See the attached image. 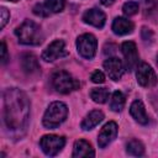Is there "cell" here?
Listing matches in <instances>:
<instances>
[{
  "label": "cell",
  "instance_id": "6da1fadb",
  "mask_svg": "<svg viewBox=\"0 0 158 158\" xmlns=\"http://www.w3.org/2000/svg\"><path fill=\"white\" fill-rule=\"evenodd\" d=\"M4 121L10 131H25L30 118V100L27 95L17 88L4 90Z\"/></svg>",
  "mask_w": 158,
  "mask_h": 158
},
{
  "label": "cell",
  "instance_id": "7a4b0ae2",
  "mask_svg": "<svg viewBox=\"0 0 158 158\" xmlns=\"http://www.w3.org/2000/svg\"><path fill=\"white\" fill-rule=\"evenodd\" d=\"M15 35L19 42L26 46H38L43 41V33L41 27L32 20H25L16 30Z\"/></svg>",
  "mask_w": 158,
  "mask_h": 158
},
{
  "label": "cell",
  "instance_id": "3957f363",
  "mask_svg": "<svg viewBox=\"0 0 158 158\" xmlns=\"http://www.w3.org/2000/svg\"><path fill=\"white\" fill-rule=\"evenodd\" d=\"M68 116V107L62 101H53L43 115V126L46 128L58 127Z\"/></svg>",
  "mask_w": 158,
  "mask_h": 158
},
{
  "label": "cell",
  "instance_id": "277c9868",
  "mask_svg": "<svg viewBox=\"0 0 158 158\" xmlns=\"http://www.w3.org/2000/svg\"><path fill=\"white\" fill-rule=\"evenodd\" d=\"M52 86L56 91L60 94H69L77 89H79L80 83L72 74L65 70H57L51 77Z\"/></svg>",
  "mask_w": 158,
  "mask_h": 158
},
{
  "label": "cell",
  "instance_id": "5b68a950",
  "mask_svg": "<svg viewBox=\"0 0 158 158\" xmlns=\"http://www.w3.org/2000/svg\"><path fill=\"white\" fill-rule=\"evenodd\" d=\"M98 48V41L95 36L91 33H84L77 38V49L78 53L85 58V59H91L94 58Z\"/></svg>",
  "mask_w": 158,
  "mask_h": 158
},
{
  "label": "cell",
  "instance_id": "8992f818",
  "mask_svg": "<svg viewBox=\"0 0 158 158\" xmlns=\"http://www.w3.org/2000/svg\"><path fill=\"white\" fill-rule=\"evenodd\" d=\"M64 144H65V138L57 135H46L40 141L41 149L48 157H54L56 154H58L64 147Z\"/></svg>",
  "mask_w": 158,
  "mask_h": 158
},
{
  "label": "cell",
  "instance_id": "52a82bcc",
  "mask_svg": "<svg viewBox=\"0 0 158 158\" xmlns=\"http://www.w3.org/2000/svg\"><path fill=\"white\" fill-rule=\"evenodd\" d=\"M136 78H137V83L143 88H151V86L156 85L158 81L154 70L147 63H141L137 67Z\"/></svg>",
  "mask_w": 158,
  "mask_h": 158
},
{
  "label": "cell",
  "instance_id": "ba28073f",
  "mask_svg": "<svg viewBox=\"0 0 158 158\" xmlns=\"http://www.w3.org/2000/svg\"><path fill=\"white\" fill-rule=\"evenodd\" d=\"M121 51L122 54L125 57V64H126V69L127 70H132L137 67L138 64V52H137V47L136 43L132 41H126L121 44Z\"/></svg>",
  "mask_w": 158,
  "mask_h": 158
},
{
  "label": "cell",
  "instance_id": "9c48e42d",
  "mask_svg": "<svg viewBox=\"0 0 158 158\" xmlns=\"http://www.w3.org/2000/svg\"><path fill=\"white\" fill-rule=\"evenodd\" d=\"M67 49H65V43L62 40H56L53 41L43 52H42V59L46 62H53L58 58H62L67 56Z\"/></svg>",
  "mask_w": 158,
  "mask_h": 158
},
{
  "label": "cell",
  "instance_id": "30bf717a",
  "mask_svg": "<svg viewBox=\"0 0 158 158\" xmlns=\"http://www.w3.org/2000/svg\"><path fill=\"white\" fill-rule=\"evenodd\" d=\"M117 135V123L114 121L107 122L99 132L98 136V144L100 148H105L106 146H109Z\"/></svg>",
  "mask_w": 158,
  "mask_h": 158
},
{
  "label": "cell",
  "instance_id": "8fae6325",
  "mask_svg": "<svg viewBox=\"0 0 158 158\" xmlns=\"http://www.w3.org/2000/svg\"><path fill=\"white\" fill-rule=\"evenodd\" d=\"M104 69L106 70L109 78L112 79V80L121 79V77H122V74L125 72L123 63L121 62V59H118L116 57H111V58L106 59L104 62Z\"/></svg>",
  "mask_w": 158,
  "mask_h": 158
},
{
  "label": "cell",
  "instance_id": "7c38bea8",
  "mask_svg": "<svg viewBox=\"0 0 158 158\" xmlns=\"http://www.w3.org/2000/svg\"><path fill=\"white\" fill-rule=\"evenodd\" d=\"M83 21L88 25H91L96 28H102L106 22V15L100 9H90L84 12Z\"/></svg>",
  "mask_w": 158,
  "mask_h": 158
},
{
  "label": "cell",
  "instance_id": "4fadbf2b",
  "mask_svg": "<svg viewBox=\"0 0 158 158\" xmlns=\"http://www.w3.org/2000/svg\"><path fill=\"white\" fill-rule=\"evenodd\" d=\"M21 68L28 75L38 74L40 73V64H38L36 56H33L32 53H23L21 56Z\"/></svg>",
  "mask_w": 158,
  "mask_h": 158
},
{
  "label": "cell",
  "instance_id": "5bb4252c",
  "mask_svg": "<svg viewBox=\"0 0 158 158\" xmlns=\"http://www.w3.org/2000/svg\"><path fill=\"white\" fill-rule=\"evenodd\" d=\"M130 114L135 118V121H137L141 125H147L148 121H149L148 115H147L146 109H144V105H143V102L141 100H135L131 104V106H130Z\"/></svg>",
  "mask_w": 158,
  "mask_h": 158
},
{
  "label": "cell",
  "instance_id": "9a60e30c",
  "mask_svg": "<svg viewBox=\"0 0 158 158\" xmlns=\"http://www.w3.org/2000/svg\"><path fill=\"white\" fill-rule=\"evenodd\" d=\"M74 158H84V157H94L95 152L91 144L85 139H78L74 142L73 154Z\"/></svg>",
  "mask_w": 158,
  "mask_h": 158
},
{
  "label": "cell",
  "instance_id": "2e32d148",
  "mask_svg": "<svg viewBox=\"0 0 158 158\" xmlns=\"http://www.w3.org/2000/svg\"><path fill=\"white\" fill-rule=\"evenodd\" d=\"M133 23L125 17H116L112 22V31L115 35L125 36L133 31Z\"/></svg>",
  "mask_w": 158,
  "mask_h": 158
},
{
  "label": "cell",
  "instance_id": "e0dca14e",
  "mask_svg": "<svg viewBox=\"0 0 158 158\" xmlns=\"http://www.w3.org/2000/svg\"><path fill=\"white\" fill-rule=\"evenodd\" d=\"M102 120H104V112L101 110H93L85 116V118L81 121L80 126L84 131H89V130L94 128L96 125H99Z\"/></svg>",
  "mask_w": 158,
  "mask_h": 158
},
{
  "label": "cell",
  "instance_id": "ac0fdd59",
  "mask_svg": "<svg viewBox=\"0 0 158 158\" xmlns=\"http://www.w3.org/2000/svg\"><path fill=\"white\" fill-rule=\"evenodd\" d=\"M123 106H125V95L118 90L114 91L110 99V109L115 112H120L123 109Z\"/></svg>",
  "mask_w": 158,
  "mask_h": 158
},
{
  "label": "cell",
  "instance_id": "d6986e66",
  "mask_svg": "<svg viewBox=\"0 0 158 158\" xmlns=\"http://www.w3.org/2000/svg\"><path fill=\"white\" fill-rule=\"evenodd\" d=\"M126 152L130 156L142 157L144 154V147L138 139H131V141H128V143L126 146Z\"/></svg>",
  "mask_w": 158,
  "mask_h": 158
},
{
  "label": "cell",
  "instance_id": "ffe728a7",
  "mask_svg": "<svg viewBox=\"0 0 158 158\" xmlns=\"http://www.w3.org/2000/svg\"><path fill=\"white\" fill-rule=\"evenodd\" d=\"M90 98L94 102L98 104H105L109 99V91L106 88H94L90 91Z\"/></svg>",
  "mask_w": 158,
  "mask_h": 158
},
{
  "label": "cell",
  "instance_id": "44dd1931",
  "mask_svg": "<svg viewBox=\"0 0 158 158\" xmlns=\"http://www.w3.org/2000/svg\"><path fill=\"white\" fill-rule=\"evenodd\" d=\"M43 4L51 14L60 12L64 9V5H65L64 0H46Z\"/></svg>",
  "mask_w": 158,
  "mask_h": 158
},
{
  "label": "cell",
  "instance_id": "7402d4cb",
  "mask_svg": "<svg viewBox=\"0 0 158 158\" xmlns=\"http://www.w3.org/2000/svg\"><path fill=\"white\" fill-rule=\"evenodd\" d=\"M138 10H139V6L136 1H127L122 6V11L126 16H133L138 12Z\"/></svg>",
  "mask_w": 158,
  "mask_h": 158
},
{
  "label": "cell",
  "instance_id": "603a6c76",
  "mask_svg": "<svg viewBox=\"0 0 158 158\" xmlns=\"http://www.w3.org/2000/svg\"><path fill=\"white\" fill-rule=\"evenodd\" d=\"M144 14L146 16H152L153 14H158V4L157 0H144Z\"/></svg>",
  "mask_w": 158,
  "mask_h": 158
},
{
  "label": "cell",
  "instance_id": "cb8c5ba5",
  "mask_svg": "<svg viewBox=\"0 0 158 158\" xmlns=\"http://www.w3.org/2000/svg\"><path fill=\"white\" fill-rule=\"evenodd\" d=\"M33 14L37 15V16H41V17H46V16H49L51 12L47 10V7L44 6V4H37L33 6Z\"/></svg>",
  "mask_w": 158,
  "mask_h": 158
},
{
  "label": "cell",
  "instance_id": "d4e9b609",
  "mask_svg": "<svg viewBox=\"0 0 158 158\" xmlns=\"http://www.w3.org/2000/svg\"><path fill=\"white\" fill-rule=\"evenodd\" d=\"M90 79H91V81L95 83V84H101V83L105 81V75H104V73H102L101 70H95V72L91 73Z\"/></svg>",
  "mask_w": 158,
  "mask_h": 158
},
{
  "label": "cell",
  "instance_id": "484cf974",
  "mask_svg": "<svg viewBox=\"0 0 158 158\" xmlns=\"http://www.w3.org/2000/svg\"><path fill=\"white\" fill-rule=\"evenodd\" d=\"M0 16H1V23H0V28H4L5 25L7 23V21L10 20V12L7 11L6 7H1L0 9Z\"/></svg>",
  "mask_w": 158,
  "mask_h": 158
},
{
  "label": "cell",
  "instance_id": "4316f807",
  "mask_svg": "<svg viewBox=\"0 0 158 158\" xmlns=\"http://www.w3.org/2000/svg\"><path fill=\"white\" fill-rule=\"evenodd\" d=\"M152 38H153L152 31L149 28H147V27H142V40L144 42H147V41H151Z\"/></svg>",
  "mask_w": 158,
  "mask_h": 158
},
{
  "label": "cell",
  "instance_id": "83f0119b",
  "mask_svg": "<svg viewBox=\"0 0 158 158\" xmlns=\"http://www.w3.org/2000/svg\"><path fill=\"white\" fill-rule=\"evenodd\" d=\"M7 47H6V43L5 41H1V63L5 64L7 62Z\"/></svg>",
  "mask_w": 158,
  "mask_h": 158
},
{
  "label": "cell",
  "instance_id": "f1b7e54d",
  "mask_svg": "<svg viewBox=\"0 0 158 158\" xmlns=\"http://www.w3.org/2000/svg\"><path fill=\"white\" fill-rule=\"evenodd\" d=\"M100 1H101V4L104 6H111L115 2V0H100Z\"/></svg>",
  "mask_w": 158,
  "mask_h": 158
},
{
  "label": "cell",
  "instance_id": "f546056e",
  "mask_svg": "<svg viewBox=\"0 0 158 158\" xmlns=\"http://www.w3.org/2000/svg\"><path fill=\"white\" fill-rule=\"evenodd\" d=\"M7 1H11V2H17L19 0H7Z\"/></svg>",
  "mask_w": 158,
  "mask_h": 158
},
{
  "label": "cell",
  "instance_id": "4dcf8cb0",
  "mask_svg": "<svg viewBox=\"0 0 158 158\" xmlns=\"http://www.w3.org/2000/svg\"><path fill=\"white\" fill-rule=\"evenodd\" d=\"M157 64H158V56H157Z\"/></svg>",
  "mask_w": 158,
  "mask_h": 158
}]
</instances>
